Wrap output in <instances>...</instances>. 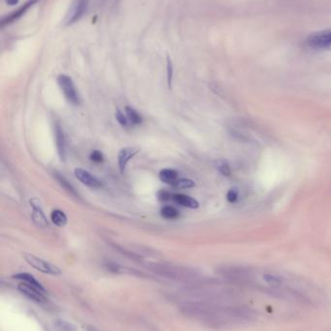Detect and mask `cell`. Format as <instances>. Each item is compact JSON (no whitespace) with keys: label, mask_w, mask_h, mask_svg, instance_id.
I'll return each instance as SVG.
<instances>
[{"label":"cell","mask_w":331,"mask_h":331,"mask_svg":"<svg viewBox=\"0 0 331 331\" xmlns=\"http://www.w3.org/2000/svg\"><path fill=\"white\" fill-rule=\"evenodd\" d=\"M18 281L19 291L29 299L36 302H43L47 299V291L43 285L29 273H18L13 276Z\"/></svg>","instance_id":"obj_1"},{"label":"cell","mask_w":331,"mask_h":331,"mask_svg":"<svg viewBox=\"0 0 331 331\" xmlns=\"http://www.w3.org/2000/svg\"><path fill=\"white\" fill-rule=\"evenodd\" d=\"M306 46L313 51L331 50V29L312 33L306 39Z\"/></svg>","instance_id":"obj_2"},{"label":"cell","mask_w":331,"mask_h":331,"mask_svg":"<svg viewBox=\"0 0 331 331\" xmlns=\"http://www.w3.org/2000/svg\"><path fill=\"white\" fill-rule=\"evenodd\" d=\"M58 83L65 94L67 101L72 105L80 104V96L76 89L73 79L67 75H60L58 77Z\"/></svg>","instance_id":"obj_3"},{"label":"cell","mask_w":331,"mask_h":331,"mask_svg":"<svg viewBox=\"0 0 331 331\" xmlns=\"http://www.w3.org/2000/svg\"><path fill=\"white\" fill-rule=\"evenodd\" d=\"M24 260L29 265H31L36 270L50 275H60L62 270L57 265H53L41 258H38L31 254H24Z\"/></svg>","instance_id":"obj_4"},{"label":"cell","mask_w":331,"mask_h":331,"mask_svg":"<svg viewBox=\"0 0 331 331\" xmlns=\"http://www.w3.org/2000/svg\"><path fill=\"white\" fill-rule=\"evenodd\" d=\"M88 7V0H73L66 14L65 22L70 25L78 21L87 12Z\"/></svg>","instance_id":"obj_5"},{"label":"cell","mask_w":331,"mask_h":331,"mask_svg":"<svg viewBox=\"0 0 331 331\" xmlns=\"http://www.w3.org/2000/svg\"><path fill=\"white\" fill-rule=\"evenodd\" d=\"M74 175L75 177L84 185L90 187V188H100L102 187V182L96 178L95 176H93L90 173H88V171L84 170V169H75L74 170Z\"/></svg>","instance_id":"obj_6"},{"label":"cell","mask_w":331,"mask_h":331,"mask_svg":"<svg viewBox=\"0 0 331 331\" xmlns=\"http://www.w3.org/2000/svg\"><path fill=\"white\" fill-rule=\"evenodd\" d=\"M140 148L137 146H131V147H126L123 148L119 151L118 154V165H119V169L120 172L122 174H124L126 172L127 166L129 164V162L132 159L133 157H135L139 152H140Z\"/></svg>","instance_id":"obj_7"},{"label":"cell","mask_w":331,"mask_h":331,"mask_svg":"<svg viewBox=\"0 0 331 331\" xmlns=\"http://www.w3.org/2000/svg\"><path fill=\"white\" fill-rule=\"evenodd\" d=\"M35 200H30V204L32 206V220L33 223L39 228H47L49 226L48 220L38 202H34Z\"/></svg>","instance_id":"obj_8"},{"label":"cell","mask_w":331,"mask_h":331,"mask_svg":"<svg viewBox=\"0 0 331 331\" xmlns=\"http://www.w3.org/2000/svg\"><path fill=\"white\" fill-rule=\"evenodd\" d=\"M55 134H56V143L58 148V153L62 161L66 160V136L64 134V130L62 126L57 123L55 126Z\"/></svg>","instance_id":"obj_9"},{"label":"cell","mask_w":331,"mask_h":331,"mask_svg":"<svg viewBox=\"0 0 331 331\" xmlns=\"http://www.w3.org/2000/svg\"><path fill=\"white\" fill-rule=\"evenodd\" d=\"M37 1H38V0H29V1H27V2H26L23 6H22L20 9H18V10L15 11L14 13H12V14H10L9 16H7L6 18H4V19H2L1 25L4 26V25H6V24L12 23L13 21L19 19H20L21 17H22V16L27 12V10H28L29 8H31Z\"/></svg>","instance_id":"obj_10"},{"label":"cell","mask_w":331,"mask_h":331,"mask_svg":"<svg viewBox=\"0 0 331 331\" xmlns=\"http://www.w3.org/2000/svg\"><path fill=\"white\" fill-rule=\"evenodd\" d=\"M172 200L175 203H177L181 206H184V207H188V208H192V209L199 208V202L197 199H195L190 196L184 195V194H174V195H172Z\"/></svg>","instance_id":"obj_11"},{"label":"cell","mask_w":331,"mask_h":331,"mask_svg":"<svg viewBox=\"0 0 331 331\" xmlns=\"http://www.w3.org/2000/svg\"><path fill=\"white\" fill-rule=\"evenodd\" d=\"M178 175L179 174L177 171L172 170V169H164V170H161L159 173V179L163 183L172 185L175 182V180L179 178Z\"/></svg>","instance_id":"obj_12"},{"label":"cell","mask_w":331,"mask_h":331,"mask_svg":"<svg viewBox=\"0 0 331 331\" xmlns=\"http://www.w3.org/2000/svg\"><path fill=\"white\" fill-rule=\"evenodd\" d=\"M52 222L59 228H64L67 224V216L63 210L55 209L51 213Z\"/></svg>","instance_id":"obj_13"},{"label":"cell","mask_w":331,"mask_h":331,"mask_svg":"<svg viewBox=\"0 0 331 331\" xmlns=\"http://www.w3.org/2000/svg\"><path fill=\"white\" fill-rule=\"evenodd\" d=\"M160 215L164 218V219H167V220H174V219H177L179 217V211L174 207V206H171V205H166V206H163L160 210Z\"/></svg>","instance_id":"obj_14"},{"label":"cell","mask_w":331,"mask_h":331,"mask_svg":"<svg viewBox=\"0 0 331 331\" xmlns=\"http://www.w3.org/2000/svg\"><path fill=\"white\" fill-rule=\"evenodd\" d=\"M126 116L130 123L132 125H139L142 123V117L132 107H129V106L126 107Z\"/></svg>","instance_id":"obj_15"},{"label":"cell","mask_w":331,"mask_h":331,"mask_svg":"<svg viewBox=\"0 0 331 331\" xmlns=\"http://www.w3.org/2000/svg\"><path fill=\"white\" fill-rule=\"evenodd\" d=\"M172 187H174L175 189H190L196 186V183L194 180L189 179V178H178L177 180H175V182L171 185Z\"/></svg>","instance_id":"obj_16"},{"label":"cell","mask_w":331,"mask_h":331,"mask_svg":"<svg viewBox=\"0 0 331 331\" xmlns=\"http://www.w3.org/2000/svg\"><path fill=\"white\" fill-rule=\"evenodd\" d=\"M215 165H216V168L219 171V173L221 175H222L223 176H230L231 175V168L226 161L218 160Z\"/></svg>","instance_id":"obj_17"},{"label":"cell","mask_w":331,"mask_h":331,"mask_svg":"<svg viewBox=\"0 0 331 331\" xmlns=\"http://www.w3.org/2000/svg\"><path fill=\"white\" fill-rule=\"evenodd\" d=\"M263 279L265 280V283L272 286V287H279L281 284H282V280L274 275V274H271V273H265L263 275Z\"/></svg>","instance_id":"obj_18"},{"label":"cell","mask_w":331,"mask_h":331,"mask_svg":"<svg viewBox=\"0 0 331 331\" xmlns=\"http://www.w3.org/2000/svg\"><path fill=\"white\" fill-rule=\"evenodd\" d=\"M115 117H116L117 121L120 123V125H122L123 127H127L129 125V123H130L127 116H125V114L120 109L116 110Z\"/></svg>","instance_id":"obj_19"},{"label":"cell","mask_w":331,"mask_h":331,"mask_svg":"<svg viewBox=\"0 0 331 331\" xmlns=\"http://www.w3.org/2000/svg\"><path fill=\"white\" fill-rule=\"evenodd\" d=\"M172 80H173V64L170 58H167V84L170 89L172 87Z\"/></svg>","instance_id":"obj_20"},{"label":"cell","mask_w":331,"mask_h":331,"mask_svg":"<svg viewBox=\"0 0 331 331\" xmlns=\"http://www.w3.org/2000/svg\"><path fill=\"white\" fill-rule=\"evenodd\" d=\"M90 160L94 163H102L103 160H104V156L102 154L101 151L99 150H93L91 153H90V156H89Z\"/></svg>","instance_id":"obj_21"},{"label":"cell","mask_w":331,"mask_h":331,"mask_svg":"<svg viewBox=\"0 0 331 331\" xmlns=\"http://www.w3.org/2000/svg\"><path fill=\"white\" fill-rule=\"evenodd\" d=\"M57 179L59 180V182L66 189L67 191L68 192H70L71 194H74V195H76V192H75V190L73 189V187L67 182L66 179L64 177V176H62V175H57Z\"/></svg>","instance_id":"obj_22"},{"label":"cell","mask_w":331,"mask_h":331,"mask_svg":"<svg viewBox=\"0 0 331 331\" xmlns=\"http://www.w3.org/2000/svg\"><path fill=\"white\" fill-rule=\"evenodd\" d=\"M238 197H239V194H238V191L236 189H230L226 195V199H227V201L228 202H231V203H234L238 200Z\"/></svg>","instance_id":"obj_23"},{"label":"cell","mask_w":331,"mask_h":331,"mask_svg":"<svg viewBox=\"0 0 331 331\" xmlns=\"http://www.w3.org/2000/svg\"><path fill=\"white\" fill-rule=\"evenodd\" d=\"M60 328H61V331H75V328L69 324V323H66V322H61L59 325H58Z\"/></svg>","instance_id":"obj_24"},{"label":"cell","mask_w":331,"mask_h":331,"mask_svg":"<svg viewBox=\"0 0 331 331\" xmlns=\"http://www.w3.org/2000/svg\"><path fill=\"white\" fill-rule=\"evenodd\" d=\"M158 199L160 200H168V199H172V195L168 192V191H165V190H161L159 193H158Z\"/></svg>","instance_id":"obj_25"},{"label":"cell","mask_w":331,"mask_h":331,"mask_svg":"<svg viewBox=\"0 0 331 331\" xmlns=\"http://www.w3.org/2000/svg\"><path fill=\"white\" fill-rule=\"evenodd\" d=\"M6 2H7V4H9L11 6H14V5L18 4L19 0H6Z\"/></svg>","instance_id":"obj_26"}]
</instances>
